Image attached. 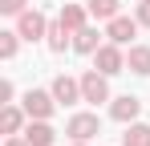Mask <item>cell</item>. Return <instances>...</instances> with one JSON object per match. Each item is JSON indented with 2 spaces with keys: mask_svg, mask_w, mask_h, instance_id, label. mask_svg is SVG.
I'll use <instances>...</instances> for the list:
<instances>
[{
  "mask_svg": "<svg viewBox=\"0 0 150 146\" xmlns=\"http://www.w3.org/2000/svg\"><path fill=\"white\" fill-rule=\"evenodd\" d=\"M93 69H101L105 77H114V73H122L126 69V53H122V45H101L98 53H93Z\"/></svg>",
  "mask_w": 150,
  "mask_h": 146,
  "instance_id": "1",
  "label": "cell"
},
{
  "mask_svg": "<svg viewBox=\"0 0 150 146\" xmlns=\"http://www.w3.org/2000/svg\"><path fill=\"white\" fill-rule=\"evenodd\" d=\"M81 97L85 101H110V81H105V73L101 69H89V73H81Z\"/></svg>",
  "mask_w": 150,
  "mask_h": 146,
  "instance_id": "2",
  "label": "cell"
},
{
  "mask_svg": "<svg viewBox=\"0 0 150 146\" xmlns=\"http://www.w3.org/2000/svg\"><path fill=\"white\" fill-rule=\"evenodd\" d=\"M16 33H21L25 41H41V37L49 33V21H45L37 8H25V12L16 16Z\"/></svg>",
  "mask_w": 150,
  "mask_h": 146,
  "instance_id": "3",
  "label": "cell"
},
{
  "mask_svg": "<svg viewBox=\"0 0 150 146\" xmlns=\"http://www.w3.org/2000/svg\"><path fill=\"white\" fill-rule=\"evenodd\" d=\"M65 134L73 142H89L93 134H101V122H98V114H73L69 126H65Z\"/></svg>",
  "mask_w": 150,
  "mask_h": 146,
  "instance_id": "4",
  "label": "cell"
},
{
  "mask_svg": "<svg viewBox=\"0 0 150 146\" xmlns=\"http://www.w3.org/2000/svg\"><path fill=\"white\" fill-rule=\"evenodd\" d=\"M53 110H57L53 89H49V94H45V89H28V94H25V114H28V118H49Z\"/></svg>",
  "mask_w": 150,
  "mask_h": 146,
  "instance_id": "5",
  "label": "cell"
},
{
  "mask_svg": "<svg viewBox=\"0 0 150 146\" xmlns=\"http://www.w3.org/2000/svg\"><path fill=\"white\" fill-rule=\"evenodd\" d=\"M53 97H57V106H77V101H85V97H81V81H73L69 73L53 77Z\"/></svg>",
  "mask_w": 150,
  "mask_h": 146,
  "instance_id": "6",
  "label": "cell"
},
{
  "mask_svg": "<svg viewBox=\"0 0 150 146\" xmlns=\"http://www.w3.org/2000/svg\"><path fill=\"white\" fill-rule=\"evenodd\" d=\"M138 110H142V101H138L134 94H122V97H114L110 118H114V122H138Z\"/></svg>",
  "mask_w": 150,
  "mask_h": 146,
  "instance_id": "7",
  "label": "cell"
},
{
  "mask_svg": "<svg viewBox=\"0 0 150 146\" xmlns=\"http://www.w3.org/2000/svg\"><path fill=\"white\" fill-rule=\"evenodd\" d=\"M134 33H138V21H130V16H114L110 28H105V37H110L114 45H130V41H134Z\"/></svg>",
  "mask_w": 150,
  "mask_h": 146,
  "instance_id": "8",
  "label": "cell"
},
{
  "mask_svg": "<svg viewBox=\"0 0 150 146\" xmlns=\"http://www.w3.org/2000/svg\"><path fill=\"white\" fill-rule=\"evenodd\" d=\"M28 146H53V138H57V130L49 126V118H33V126L25 130Z\"/></svg>",
  "mask_w": 150,
  "mask_h": 146,
  "instance_id": "9",
  "label": "cell"
},
{
  "mask_svg": "<svg viewBox=\"0 0 150 146\" xmlns=\"http://www.w3.org/2000/svg\"><path fill=\"white\" fill-rule=\"evenodd\" d=\"M126 69L138 73V77H150V45H130V53H126Z\"/></svg>",
  "mask_w": 150,
  "mask_h": 146,
  "instance_id": "10",
  "label": "cell"
},
{
  "mask_svg": "<svg viewBox=\"0 0 150 146\" xmlns=\"http://www.w3.org/2000/svg\"><path fill=\"white\" fill-rule=\"evenodd\" d=\"M73 49H77V53H98V49H101V33L89 28V24L77 28V33H73Z\"/></svg>",
  "mask_w": 150,
  "mask_h": 146,
  "instance_id": "11",
  "label": "cell"
},
{
  "mask_svg": "<svg viewBox=\"0 0 150 146\" xmlns=\"http://www.w3.org/2000/svg\"><path fill=\"white\" fill-rule=\"evenodd\" d=\"M73 41V28H65V24L57 21V24H49V33H45V45L53 49V53H65V45Z\"/></svg>",
  "mask_w": 150,
  "mask_h": 146,
  "instance_id": "12",
  "label": "cell"
},
{
  "mask_svg": "<svg viewBox=\"0 0 150 146\" xmlns=\"http://www.w3.org/2000/svg\"><path fill=\"white\" fill-rule=\"evenodd\" d=\"M57 21L65 24V28H73V33H77V28H85V8H81V4H65Z\"/></svg>",
  "mask_w": 150,
  "mask_h": 146,
  "instance_id": "13",
  "label": "cell"
},
{
  "mask_svg": "<svg viewBox=\"0 0 150 146\" xmlns=\"http://www.w3.org/2000/svg\"><path fill=\"white\" fill-rule=\"evenodd\" d=\"M122 146H150V126H142V122H130V130L122 134Z\"/></svg>",
  "mask_w": 150,
  "mask_h": 146,
  "instance_id": "14",
  "label": "cell"
},
{
  "mask_svg": "<svg viewBox=\"0 0 150 146\" xmlns=\"http://www.w3.org/2000/svg\"><path fill=\"white\" fill-rule=\"evenodd\" d=\"M25 126V110H16V106H4V114H0V130L4 134H16Z\"/></svg>",
  "mask_w": 150,
  "mask_h": 146,
  "instance_id": "15",
  "label": "cell"
},
{
  "mask_svg": "<svg viewBox=\"0 0 150 146\" xmlns=\"http://www.w3.org/2000/svg\"><path fill=\"white\" fill-rule=\"evenodd\" d=\"M85 4H89V12L98 21H114L118 16V0H85Z\"/></svg>",
  "mask_w": 150,
  "mask_h": 146,
  "instance_id": "16",
  "label": "cell"
},
{
  "mask_svg": "<svg viewBox=\"0 0 150 146\" xmlns=\"http://www.w3.org/2000/svg\"><path fill=\"white\" fill-rule=\"evenodd\" d=\"M16 41H21V33H16V28L0 33V57H4V61H12V57H16Z\"/></svg>",
  "mask_w": 150,
  "mask_h": 146,
  "instance_id": "17",
  "label": "cell"
},
{
  "mask_svg": "<svg viewBox=\"0 0 150 146\" xmlns=\"http://www.w3.org/2000/svg\"><path fill=\"white\" fill-rule=\"evenodd\" d=\"M25 4H28V0H0V12H4V16H21Z\"/></svg>",
  "mask_w": 150,
  "mask_h": 146,
  "instance_id": "18",
  "label": "cell"
},
{
  "mask_svg": "<svg viewBox=\"0 0 150 146\" xmlns=\"http://www.w3.org/2000/svg\"><path fill=\"white\" fill-rule=\"evenodd\" d=\"M138 24L150 28V0H138Z\"/></svg>",
  "mask_w": 150,
  "mask_h": 146,
  "instance_id": "19",
  "label": "cell"
},
{
  "mask_svg": "<svg viewBox=\"0 0 150 146\" xmlns=\"http://www.w3.org/2000/svg\"><path fill=\"white\" fill-rule=\"evenodd\" d=\"M4 146H28V138H25V134H21V138H16V134H8V142H4Z\"/></svg>",
  "mask_w": 150,
  "mask_h": 146,
  "instance_id": "20",
  "label": "cell"
},
{
  "mask_svg": "<svg viewBox=\"0 0 150 146\" xmlns=\"http://www.w3.org/2000/svg\"><path fill=\"white\" fill-rule=\"evenodd\" d=\"M73 146H89V142H73Z\"/></svg>",
  "mask_w": 150,
  "mask_h": 146,
  "instance_id": "21",
  "label": "cell"
}]
</instances>
